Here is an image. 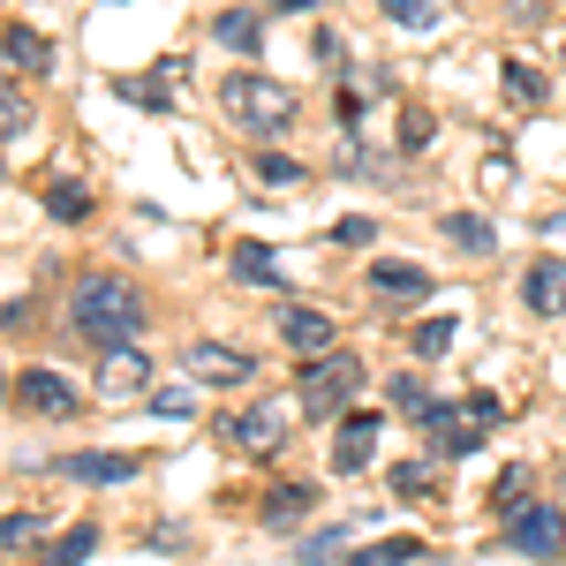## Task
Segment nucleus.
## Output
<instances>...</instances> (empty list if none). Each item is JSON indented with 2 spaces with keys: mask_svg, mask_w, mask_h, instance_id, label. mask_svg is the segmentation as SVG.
<instances>
[{
  "mask_svg": "<svg viewBox=\"0 0 566 566\" xmlns=\"http://www.w3.org/2000/svg\"><path fill=\"white\" fill-rule=\"evenodd\" d=\"M522 303L536 317H566V258H536L522 280Z\"/></svg>",
  "mask_w": 566,
  "mask_h": 566,
  "instance_id": "10",
  "label": "nucleus"
},
{
  "mask_svg": "<svg viewBox=\"0 0 566 566\" xmlns=\"http://www.w3.org/2000/svg\"><path fill=\"white\" fill-rule=\"evenodd\" d=\"M8 69H15V76H23V69L45 76V69H53V45H45L31 23H15V31H8Z\"/></svg>",
  "mask_w": 566,
  "mask_h": 566,
  "instance_id": "15",
  "label": "nucleus"
},
{
  "mask_svg": "<svg viewBox=\"0 0 566 566\" xmlns=\"http://www.w3.org/2000/svg\"><path fill=\"white\" fill-rule=\"evenodd\" d=\"M333 234H340V242H370V219L348 212V219H333Z\"/></svg>",
  "mask_w": 566,
  "mask_h": 566,
  "instance_id": "34",
  "label": "nucleus"
},
{
  "mask_svg": "<svg viewBox=\"0 0 566 566\" xmlns=\"http://www.w3.org/2000/svg\"><path fill=\"white\" fill-rule=\"evenodd\" d=\"M61 476H76V483H129L136 461H129V453H69Z\"/></svg>",
  "mask_w": 566,
  "mask_h": 566,
  "instance_id": "13",
  "label": "nucleus"
},
{
  "mask_svg": "<svg viewBox=\"0 0 566 566\" xmlns=\"http://www.w3.org/2000/svg\"><path fill=\"white\" fill-rule=\"evenodd\" d=\"M31 536H39V522H31V514H8V528H0V552H23Z\"/></svg>",
  "mask_w": 566,
  "mask_h": 566,
  "instance_id": "31",
  "label": "nucleus"
},
{
  "mask_svg": "<svg viewBox=\"0 0 566 566\" xmlns=\"http://www.w3.org/2000/svg\"><path fill=\"white\" fill-rule=\"evenodd\" d=\"M446 242H453V250H469V258H491V250H499V242H491V227H483L476 212H446Z\"/></svg>",
  "mask_w": 566,
  "mask_h": 566,
  "instance_id": "18",
  "label": "nucleus"
},
{
  "mask_svg": "<svg viewBox=\"0 0 566 566\" xmlns=\"http://www.w3.org/2000/svg\"><path fill=\"white\" fill-rule=\"evenodd\" d=\"M280 340H287V348H303L310 363H317V355L333 348V317H325V310L287 303V310H280Z\"/></svg>",
  "mask_w": 566,
  "mask_h": 566,
  "instance_id": "11",
  "label": "nucleus"
},
{
  "mask_svg": "<svg viewBox=\"0 0 566 566\" xmlns=\"http://www.w3.org/2000/svg\"><path fill=\"white\" fill-rule=\"evenodd\" d=\"M355 386H363V355H348V348L317 355V363L303 370V416L333 423V416H340V408L355 400Z\"/></svg>",
  "mask_w": 566,
  "mask_h": 566,
  "instance_id": "3",
  "label": "nucleus"
},
{
  "mask_svg": "<svg viewBox=\"0 0 566 566\" xmlns=\"http://www.w3.org/2000/svg\"><path fill=\"white\" fill-rule=\"evenodd\" d=\"M522 499H528V469H506V476H499V491H491V506L522 514Z\"/></svg>",
  "mask_w": 566,
  "mask_h": 566,
  "instance_id": "27",
  "label": "nucleus"
},
{
  "mask_svg": "<svg viewBox=\"0 0 566 566\" xmlns=\"http://www.w3.org/2000/svg\"><path fill=\"white\" fill-rule=\"evenodd\" d=\"M431 272H423V264H370V295H378V303L386 310H416V303H431Z\"/></svg>",
  "mask_w": 566,
  "mask_h": 566,
  "instance_id": "6",
  "label": "nucleus"
},
{
  "mask_svg": "<svg viewBox=\"0 0 566 566\" xmlns=\"http://www.w3.org/2000/svg\"><path fill=\"white\" fill-rule=\"evenodd\" d=\"M15 408H31V416H76V386L53 378V370H23L15 378Z\"/></svg>",
  "mask_w": 566,
  "mask_h": 566,
  "instance_id": "9",
  "label": "nucleus"
},
{
  "mask_svg": "<svg viewBox=\"0 0 566 566\" xmlns=\"http://www.w3.org/2000/svg\"><path fill=\"white\" fill-rule=\"evenodd\" d=\"M98 386H106V392L151 386V348H106V363H98Z\"/></svg>",
  "mask_w": 566,
  "mask_h": 566,
  "instance_id": "12",
  "label": "nucleus"
},
{
  "mask_svg": "<svg viewBox=\"0 0 566 566\" xmlns=\"http://www.w3.org/2000/svg\"><path fill=\"white\" fill-rule=\"evenodd\" d=\"M386 431V416L378 408H348L340 416V438H333V476H355V469H370V446Z\"/></svg>",
  "mask_w": 566,
  "mask_h": 566,
  "instance_id": "4",
  "label": "nucleus"
},
{
  "mask_svg": "<svg viewBox=\"0 0 566 566\" xmlns=\"http://www.w3.org/2000/svg\"><path fill=\"white\" fill-rule=\"evenodd\" d=\"M303 8H317V0H272V15H303Z\"/></svg>",
  "mask_w": 566,
  "mask_h": 566,
  "instance_id": "35",
  "label": "nucleus"
},
{
  "mask_svg": "<svg viewBox=\"0 0 566 566\" xmlns=\"http://www.w3.org/2000/svg\"><path fill=\"white\" fill-rule=\"evenodd\" d=\"M23 122H31L23 91H8V98H0V129H8V144H23Z\"/></svg>",
  "mask_w": 566,
  "mask_h": 566,
  "instance_id": "28",
  "label": "nucleus"
},
{
  "mask_svg": "<svg viewBox=\"0 0 566 566\" xmlns=\"http://www.w3.org/2000/svg\"><path fill=\"white\" fill-rule=\"evenodd\" d=\"M310 53H317V69H340V61H348V39H333V31H317V39H310Z\"/></svg>",
  "mask_w": 566,
  "mask_h": 566,
  "instance_id": "32",
  "label": "nucleus"
},
{
  "mask_svg": "<svg viewBox=\"0 0 566 566\" xmlns=\"http://www.w3.org/2000/svg\"><path fill=\"white\" fill-rule=\"evenodd\" d=\"M227 438L272 461V453L287 446V416H280V408H234V416H227Z\"/></svg>",
  "mask_w": 566,
  "mask_h": 566,
  "instance_id": "8",
  "label": "nucleus"
},
{
  "mask_svg": "<svg viewBox=\"0 0 566 566\" xmlns=\"http://www.w3.org/2000/svg\"><path fill=\"white\" fill-rule=\"evenodd\" d=\"M151 416H167V423H181V416H197V400H189V392H159V400H151Z\"/></svg>",
  "mask_w": 566,
  "mask_h": 566,
  "instance_id": "33",
  "label": "nucleus"
},
{
  "mask_svg": "<svg viewBox=\"0 0 566 566\" xmlns=\"http://www.w3.org/2000/svg\"><path fill=\"white\" fill-rule=\"evenodd\" d=\"M91 552H98V528H69V536L45 552V566H84Z\"/></svg>",
  "mask_w": 566,
  "mask_h": 566,
  "instance_id": "22",
  "label": "nucleus"
},
{
  "mask_svg": "<svg viewBox=\"0 0 566 566\" xmlns=\"http://www.w3.org/2000/svg\"><path fill=\"white\" fill-rule=\"evenodd\" d=\"M212 39L234 45V53H258V39H264L258 8H219V15H212Z\"/></svg>",
  "mask_w": 566,
  "mask_h": 566,
  "instance_id": "14",
  "label": "nucleus"
},
{
  "mask_svg": "<svg viewBox=\"0 0 566 566\" xmlns=\"http://www.w3.org/2000/svg\"><path fill=\"white\" fill-rule=\"evenodd\" d=\"M227 264H234V280H250V287H280V258H272L264 242H242Z\"/></svg>",
  "mask_w": 566,
  "mask_h": 566,
  "instance_id": "17",
  "label": "nucleus"
},
{
  "mask_svg": "<svg viewBox=\"0 0 566 566\" xmlns=\"http://www.w3.org/2000/svg\"><path fill=\"white\" fill-rule=\"evenodd\" d=\"M506 536H514V552H522V559H559L566 522H559V506H522Z\"/></svg>",
  "mask_w": 566,
  "mask_h": 566,
  "instance_id": "5",
  "label": "nucleus"
},
{
  "mask_svg": "<svg viewBox=\"0 0 566 566\" xmlns=\"http://www.w3.org/2000/svg\"><path fill=\"white\" fill-rule=\"evenodd\" d=\"M408 348L423 355V363H438V355L453 348V317H423V325H416V340H408Z\"/></svg>",
  "mask_w": 566,
  "mask_h": 566,
  "instance_id": "23",
  "label": "nucleus"
},
{
  "mask_svg": "<svg viewBox=\"0 0 566 566\" xmlns=\"http://www.w3.org/2000/svg\"><path fill=\"white\" fill-rule=\"evenodd\" d=\"M400 559H416V544L408 536H386V544H363L348 566H400Z\"/></svg>",
  "mask_w": 566,
  "mask_h": 566,
  "instance_id": "25",
  "label": "nucleus"
},
{
  "mask_svg": "<svg viewBox=\"0 0 566 566\" xmlns=\"http://www.w3.org/2000/svg\"><path fill=\"white\" fill-rule=\"evenodd\" d=\"M250 181H258V189H295V181H303V159H287V151H258V159H250Z\"/></svg>",
  "mask_w": 566,
  "mask_h": 566,
  "instance_id": "19",
  "label": "nucleus"
},
{
  "mask_svg": "<svg viewBox=\"0 0 566 566\" xmlns=\"http://www.w3.org/2000/svg\"><path fill=\"white\" fill-rule=\"evenodd\" d=\"M431 114H423V106H408V122H400V144H408V151H423V144H431Z\"/></svg>",
  "mask_w": 566,
  "mask_h": 566,
  "instance_id": "29",
  "label": "nucleus"
},
{
  "mask_svg": "<svg viewBox=\"0 0 566 566\" xmlns=\"http://www.w3.org/2000/svg\"><path fill=\"white\" fill-rule=\"evenodd\" d=\"M144 295H136L129 280H114V272H98V280H84L76 287V333H91V340H106V348H129L136 333H144Z\"/></svg>",
  "mask_w": 566,
  "mask_h": 566,
  "instance_id": "1",
  "label": "nucleus"
},
{
  "mask_svg": "<svg viewBox=\"0 0 566 566\" xmlns=\"http://www.w3.org/2000/svg\"><path fill=\"white\" fill-rule=\"evenodd\" d=\"M392 400H400V408H408L416 423H423V416H431V408H438L431 392H423V378H392Z\"/></svg>",
  "mask_w": 566,
  "mask_h": 566,
  "instance_id": "26",
  "label": "nucleus"
},
{
  "mask_svg": "<svg viewBox=\"0 0 566 566\" xmlns=\"http://www.w3.org/2000/svg\"><path fill=\"white\" fill-rule=\"evenodd\" d=\"M45 212H53V219H84L91 212V189H84V181H69V175L45 181Z\"/></svg>",
  "mask_w": 566,
  "mask_h": 566,
  "instance_id": "21",
  "label": "nucleus"
},
{
  "mask_svg": "<svg viewBox=\"0 0 566 566\" xmlns=\"http://www.w3.org/2000/svg\"><path fill=\"white\" fill-rule=\"evenodd\" d=\"M378 8L400 31H438V15H446V0H378Z\"/></svg>",
  "mask_w": 566,
  "mask_h": 566,
  "instance_id": "20",
  "label": "nucleus"
},
{
  "mask_svg": "<svg viewBox=\"0 0 566 566\" xmlns=\"http://www.w3.org/2000/svg\"><path fill=\"white\" fill-rule=\"evenodd\" d=\"M189 378H205V386H250V378H258V355L197 340V348H189Z\"/></svg>",
  "mask_w": 566,
  "mask_h": 566,
  "instance_id": "7",
  "label": "nucleus"
},
{
  "mask_svg": "<svg viewBox=\"0 0 566 566\" xmlns=\"http://www.w3.org/2000/svg\"><path fill=\"white\" fill-rule=\"evenodd\" d=\"M499 84H506V98H522V106H536V98H544V76H536L528 61H506V69H499Z\"/></svg>",
  "mask_w": 566,
  "mask_h": 566,
  "instance_id": "24",
  "label": "nucleus"
},
{
  "mask_svg": "<svg viewBox=\"0 0 566 566\" xmlns=\"http://www.w3.org/2000/svg\"><path fill=\"white\" fill-rule=\"evenodd\" d=\"M392 491L423 499V491H431V476H423V461H392Z\"/></svg>",
  "mask_w": 566,
  "mask_h": 566,
  "instance_id": "30",
  "label": "nucleus"
},
{
  "mask_svg": "<svg viewBox=\"0 0 566 566\" xmlns=\"http://www.w3.org/2000/svg\"><path fill=\"white\" fill-rule=\"evenodd\" d=\"M310 506H317V491H310V483H280V491L264 499V528H287V522H303Z\"/></svg>",
  "mask_w": 566,
  "mask_h": 566,
  "instance_id": "16",
  "label": "nucleus"
},
{
  "mask_svg": "<svg viewBox=\"0 0 566 566\" xmlns=\"http://www.w3.org/2000/svg\"><path fill=\"white\" fill-rule=\"evenodd\" d=\"M219 106H227L242 129H287V122H295V91L272 84V76H227V84H219Z\"/></svg>",
  "mask_w": 566,
  "mask_h": 566,
  "instance_id": "2",
  "label": "nucleus"
}]
</instances>
